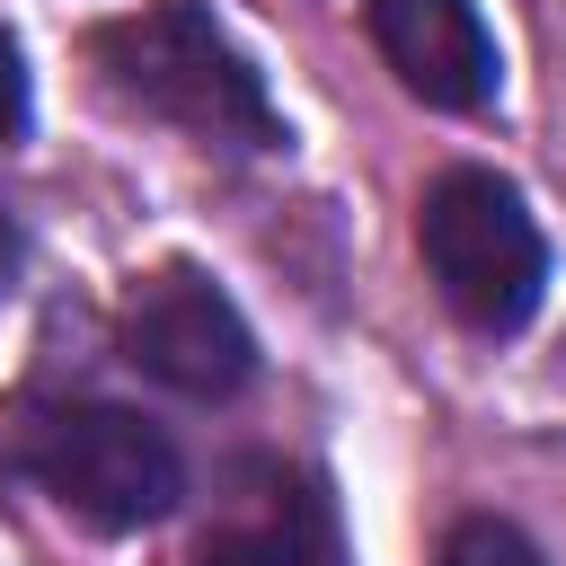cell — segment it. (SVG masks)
Listing matches in <instances>:
<instances>
[{"instance_id": "cell-1", "label": "cell", "mask_w": 566, "mask_h": 566, "mask_svg": "<svg viewBox=\"0 0 566 566\" xmlns=\"http://www.w3.org/2000/svg\"><path fill=\"white\" fill-rule=\"evenodd\" d=\"M97 71L124 106L221 142V150H283V115L256 80V62L230 44V27L203 0H150L97 35Z\"/></svg>"}, {"instance_id": "cell-2", "label": "cell", "mask_w": 566, "mask_h": 566, "mask_svg": "<svg viewBox=\"0 0 566 566\" xmlns=\"http://www.w3.org/2000/svg\"><path fill=\"white\" fill-rule=\"evenodd\" d=\"M9 460H18V478H35V486H44L71 522H88V531H150V522H168L177 495H186L177 442H168L150 416L106 407V398H62V407L18 416Z\"/></svg>"}, {"instance_id": "cell-3", "label": "cell", "mask_w": 566, "mask_h": 566, "mask_svg": "<svg viewBox=\"0 0 566 566\" xmlns=\"http://www.w3.org/2000/svg\"><path fill=\"white\" fill-rule=\"evenodd\" d=\"M416 256L442 292V310L478 336H513L531 327L539 292H548V239L531 221V203L495 177V168H442L416 203Z\"/></svg>"}, {"instance_id": "cell-4", "label": "cell", "mask_w": 566, "mask_h": 566, "mask_svg": "<svg viewBox=\"0 0 566 566\" xmlns=\"http://www.w3.org/2000/svg\"><path fill=\"white\" fill-rule=\"evenodd\" d=\"M124 363L177 398H239L256 380V336L203 265H159L124 301Z\"/></svg>"}, {"instance_id": "cell-5", "label": "cell", "mask_w": 566, "mask_h": 566, "mask_svg": "<svg viewBox=\"0 0 566 566\" xmlns=\"http://www.w3.org/2000/svg\"><path fill=\"white\" fill-rule=\"evenodd\" d=\"M371 44L442 115H478L504 88V62H495L478 0H371Z\"/></svg>"}, {"instance_id": "cell-6", "label": "cell", "mask_w": 566, "mask_h": 566, "mask_svg": "<svg viewBox=\"0 0 566 566\" xmlns=\"http://www.w3.org/2000/svg\"><path fill=\"white\" fill-rule=\"evenodd\" d=\"M433 566H548V557H539V539L513 531L504 513H469V522H451V539H442Z\"/></svg>"}, {"instance_id": "cell-7", "label": "cell", "mask_w": 566, "mask_h": 566, "mask_svg": "<svg viewBox=\"0 0 566 566\" xmlns=\"http://www.w3.org/2000/svg\"><path fill=\"white\" fill-rule=\"evenodd\" d=\"M195 566H318V557L292 531H221V539H203Z\"/></svg>"}, {"instance_id": "cell-8", "label": "cell", "mask_w": 566, "mask_h": 566, "mask_svg": "<svg viewBox=\"0 0 566 566\" xmlns=\"http://www.w3.org/2000/svg\"><path fill=\"white\" fill-rule=\"evenodd\" d=\"M27 133V53H18V35L0 27V150Z\"/></svg>"}, {"instance_id": "cell-9", "label": "cell", "mask_w": 566, "mask_h": 566, "mask_svg": "<svg viewBox=\"0 0 566 566\" xmlns=\"http://www.w3.org/2000/svg\"><path fill=\"white\" fill-rule=\"evenodd\" d=\"M9 265H18V239H9V221H0V292H9Z\"/></svg>"}]
</instances>
